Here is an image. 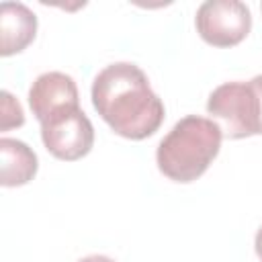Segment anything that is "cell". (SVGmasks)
Masks as SVG:
<instances>
[{
	"instance_id": "obj_5",
	"label": "cell",
	"mask_w": 262,
	"mask_h": 262,
	"mask_svg": "<svg viewBox=\"0 0 262 262\" xmlns=\"http://www.w3.org/2000/svg\"><path fill=\"white\" fill-rule=\"evenodd\" d=\"M196 31L213 47H233L242 43L252 29V14L237 0H209L196 10Z\"/></svg>"
},
{
	"instance_id": "obj_10",
	"label": "cell",
	"mask_w": 262,
	"mask_h": 262,
	"mask_svg": "<svg viewBox=\"0 0 262 262\" xmlns=\"http://www.w3.org/2000/svg\"><path fill=\"white\" fill-rule=\"evenodd\" d=\"M250 84L254 86V90H256V94H258V98H260V113H262V76L252 78ZM260 135H262V127H260Z\"/></svg>"
},
{
	"instance_id": "obj_9",
	"label": "cell",
	"mask_w": 262,
	"mask_h": 262,
	"mask_svg": "<svg viewBox=\"0 0 262 262\" xmlns=\"http://www.w3.org/2000/svg\"><path fill=\"white\" fill-rule=\"evenodd\" d=\"M25 123L23 108L18 100L10 96V92H2V131H8L10 127H20Z\"/></svg>"
},
{
	"instance_id": "obj_4",
	"label": "cell",
	"mask_w": 262,
	"mask_h": 262,
	"mask_svg": "<svg viewBox=\"0 0 262 262\" xmlns=\"http://www.w3.org/2000/svg\"><path fill=\"white\" fill-rule=\"evenodd\" d=\"M45 149L66 162L84 158L94 145V127L80 106H68L41 121Z\"/></svg>"
},
{
	"instance_id": "obj_6",
	"label": "cell",
	"mask_w": 262,
	"mask_h": 262,
	"mask_svg": "<svg viewBox=\"0 0 262 262\" xmlns=\"http://www.w3.org/2000/svg\"><path fill=\"white\" fill-rule=\"evenodd\" d=\"M29 104H31L33 115L41 123L49 115H53L61 108L80 106L78 86H76L74 78L63 72H45V74L37 76V80L31 84Z\"/></svg>"
},
{
	"instance_id": "obj_7",
	"label": "cell",
	"mask_w": 262,
	"mask_h": 262,
	"mask_svg": "<svg viewBox=\"0 0 262 262\" xmlns=\"http://www.w3.org/2000/svg\"><path fill=\"white\" fill-rule=\"evenodd\" d=\"M0 33L2 45L0 53L4 57L23 51L37 33V16L20 2L0 4Z\"/></svg>"
},
{
	"instance_id": "obj_11",
	"label": "cell",
	"mask_w": 262,
	"mask_h": 262,
	"mask_svg": "<svg viewBox=\"0 0 262 262\" xmlns=\"http://www.w3.org/2000/svg\"><path fill=\"white\" fill-rule=\"evenodd\" d=\"M78 262H115V260H113V258H108V256L92 254V256H86V258H82V260H78Z\"/></svg>"
},
{
	"instance_id": "obj_1",
	"label": "cell",
	"mask_w": 262,
	"mask_h": 262,
	"mask_svg": "<svg viewBox=\"0 0 262 262\" xmlns=\"http://www.w3.org/2000/svg\"><path fill=\"white\" fill-rule=\"evenodd\" d=\"M92 104L117 135L135 141L154 135L166 113L145 72L129 61H117L98 72L92 82Z\"/></svg>"
},
{
	"instance_id": "obj_12",
	"label": "cell",
	"mask_w": 262,
	"mask_h": 262,
	"mask_svg": "<svg viewBox=\"0 0 262 262\" xmlns=\"http://www.w3.org/2000/svg\"><path fill=\"white\" fill-rule=\"evenodd\" d=\"M254 248H256V254H258V258H260V262H262V227H260V229H258V233H256Z\"/></svg>"
},
{
	"instance_id": "obj_8",
	"label": "cell",
	"mask_w": 262,
	"mask_h": 262,
	"mask_svg": "<svg viewBox=\"0 0 262 262\" xmlns=\"http://www.w3.org/2000/svg\"><path fill=\"white\" fill-rule=\"evenodd\" d=\"M0 156H2V172H0L2 186H23L35 176L37 156L27 143L18 139L2 137Z\"/></svg>"
},
{
	"instance_id": "obj_3",
	"label": "cell",
	"mask_w": 262,
	"mask_h": 262,
	"mask_svg": "<svg viewBox=\"0 0 262 262\" xmlns=\"http://www.w3.org/2000/svg\"><path fill=\"white\" fill-rule=\"evenodd\" d=\"M207 113L227 139L258 135L262 127L260 98L250 82H225L207 100Z\"/></svg>"
},
{
	"instance_id": "obj_2",
	"label": "cell",
	"mask_w": 262,
	"mask_h": 262,
	"mask_svg": "<svg viewBox=\"0 0 262 262\" xmlns=\"http://www.w3.org/2000/svg\"><path fill=\"white\" fill-rule=\"evenodd\" d=\"M221 139L223 135L215 121L188 115L160 141L156 151L158 168L174 182H192L217 158Z\"/></svg>"
}]
</instances>
